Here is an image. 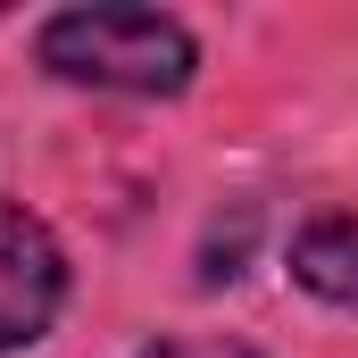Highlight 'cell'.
I'll list each match as a JSON object with an SVG mask.
<instances>
[{
	"label": "cell",
	"instance_id": "277c9868",
	"mask_svg": "<svg viewBox=\"0 0 358 358\" xmlns=\"http://www.w3.org/2000/svg\"><path fill=\"white\" fill-rule=\"evenodd\" d=\"M142 358H267V350H250L234 334H176V342H150Z\"/></svg>",
	"mask_w": 358,
	"mask_h": 358
},
{
	"label": "cell",
	"instance_id": "7a4b0ae2",
	"mask_svg": "<svg viewBox=\"0 0 358 358\" xmlns=\"http://www.w3.org/2000/svg\"><path fill=\"white\" fill-rule=\"evenodd\" d=\"M67 242L25 200H0V358L34 350L67 308Z\"/></svg>",
	"mask_w": 358,
	"mask_h": 358
},
{
	"label": "cell",
	"instance_id": "6da1fadb",
	"mask_svg": "<svg viewBox=\"0 0 358 358\" xmlns=\"http://www.w3.org/2000/svg\"><path fill=\"white\" fill-rule=\"evenodd\" d=\"M34 59L59 84L84 92H134V100H176L200 76V42L167 8H134V0H100V8H59L34 34Z\"/></svg>",
	"mask_w": 358,
	"mask_h": 358
},
{
	"label": "cell",
	"instance_id": "3957f363",
	"mask_svg": "<svg viewBox=\"0 0 358 358\" xmlns=\"http://www.w3.org/2000/svg\"><path fill=\"white\" fill-rule=\"evenodd\" d=\"M292 283L334 308H358V217H308L292 234Z\"/></svg>",
	"mask_w": 358,
	"mask_h": 358
}]
</instances>
